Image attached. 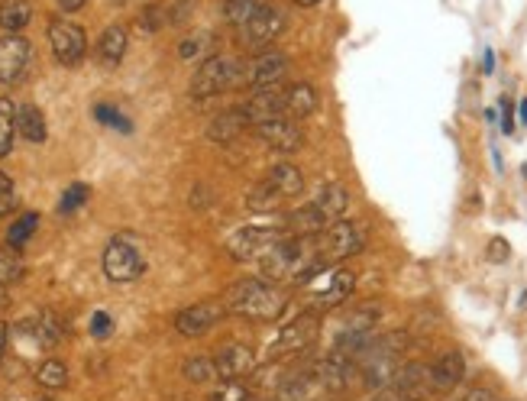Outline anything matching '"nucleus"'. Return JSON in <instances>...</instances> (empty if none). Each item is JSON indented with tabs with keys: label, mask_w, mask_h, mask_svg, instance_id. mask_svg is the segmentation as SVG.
Listing matches in <instances>:
<instances>
[{
	"label": "nucleus",
	"mask_w": 527,
	"mask_h": 401,
	"mask_svg": "<svg viewBox=\"0 0 527 401\" xmlns=\"http://www.w3.org/2000/svg\"><path fill=\"white\" fill-rule=\"evenodd\" d=\"M33 17V7L30 0H4L0 4V26H4L7 33H20L26 23Z\"/></svg>",
	"instance_id": "a878e982"
},
{
	"label": "nucleus",
	"mask_w": 527,
	"mask_h": 401,
	"mask_svg": "<svg viewBox=\"0 0 527 401\" xmlns=\"http://www.w3.org/2000/svg\"><path fill=\"white\" fill-rule=\"evenodd\" d=\"M243 130H249V117L243 114V107H240V110H227V114H220L211 123L207 136H211L214 143H230V140H237Z\"/></svg>",
	"instance_id": "6ab92c4d"
},
{
	"label": "nucleus",
	"mask_w": 527,
	"mask_h": 401,
	"mask_svg": "<svg viewBox=\"0 0 527 401\" xmlns=\"http://www.w3.org/2000/svg\"><path fill=\"white\" fill-rule=\"evenodd\" d=\"M220 314H224V304H217V301L191 304V308H185L182 314L175 317V327H178V334L198 337V334H204V330H211V327L220 321Z\"/></svg>",
	"instance_id": "ddd939ff"
},
{
	"label": "nucleus",
	"mask_w": 527,
	"mask_h": 401,
	"mask_svg": "<svg viewBox=\"0 0 527 401\" xmlns=\"http://www.w3.org/2000/svg\"><path fill=\"white\" fill-rule=\"evenodd\" d=\"M288 227H291V237H314V233H321L327 227V220L314 204H308V207H301V211L291 214Z\"/></svg>",
	"instance_id": "b1692460"
},
{
	"label": "nucleus",
	"mask_w": 527,
	"mask_h": 401,
	"mask_svg": "<svg viewBox=\"0 0 527 401\" xmlns=\"http://www.w3.org/2000/svg\"><path fill=\"white\" fill-rule=\"evenodd\" d=\"M521 120L527 123V101H521Z\"/></svg>",
	"instance_id": "8fccbe9b"
},
{
	"label": "nucleus",
	"mask_w": 527,
	"mask_h": 401,
	"mask_svg": "<svg viewBox=\"0 0 527 401\" xmlns=\"http://www.w3.org/2000/svg\"><path fill=\"white\" fill-rule=\"evenodd\" d=\"M211 43V36H194V39H185L182 46H178V55L182 59H194V55H201V49Z\"/></svg>",
	"instance_id": "ea45409f"
},
{
	"label": "nucleus",
	"mask_w": 527,
	"mask_h": 401,
	"mask_svg": "<svg viewBox=\"0 0 527 401\" xmlns=\"http://www.w3.org/2000/svg\"><path fill=\"white\" fill-rule=\"evenodd\" d=\"M366 233L353 220H337L334 227H327V233L321 237V259L324 262H340L346 256H353L363 250Z\"/></svg>",
	"instance_id": "7ed1b4c3"
},
{
	"label": "nucleus",
	"mask_w": 527,
	"mask_h": 401,
	"mask_svg": "<svg viewBox=\"0 0 527 401\" xmlns=\"http://www.w3.org/2000/svg\"><path fill=\"white\" fill-rule=\"evenodd\" d=\"M266 7L262 0H227V7H224V17H227V23H233V26H243L256 17V13Z\"/></svg>",
	"instance_id": "c85d7f7f"
},
{
	"label": "nucleus",
	"mask_w": 527,
	"mask_h": 401,
	"mask_svg": "<svg viewBox=\"0 0 527 401\" xmlns=\"http://www.w3.org/2000/svg\"><path fill=\"white\" fill-rule=\"evenodd\" d=\"M298 7H314V4H321V0H295Z\"/></svg>",
	"instance_id": "09e8293b"
},
{
	"label": "nucleus",
	"mask_w": 527,
	"mask_h": 401,
	"mask_svg": "<svg viewBox=\"0 0 527 401\" xmlns=\"http://www.w3.org/2000/svg\"><path fill=\"white\" fill-rule=\"evenodd\" d=\"M224 304L233 314L253 317V321H275L288 308V295L279 285H266L259 279H243L227 292Z\"/></svg>",
	"instance_id": "f257e3e1"
},
{
	"label": "nucleus",
	"mask_w": 527,
	"mask_h": 401,
	"mask_svg": "<svg viewBox=\"0 0 527 401\" xmlns=\"http://www.w3.org/2000/svg\"><path fill=\"white\" fill-rule=\"evenodd\" d=\"M185 376L191 382H207V379H214L217 376V369H214V359H207V356H194L185 363Z\"/></svg>",
	"instance_id": "72a5a7b5"
},
{
	"label": "nucleus",
	"mask_w": 527,
	"mask_h": 401,
	"mask_svg": "<svg viewBox=\"0 0 527 401\" xmlns=\"http://www.w3.org/2000/svg\"><path fill=\"white\" fill-rule=\"evenodd\" d=\"M36 382L43 385V389H65L68 382V366L62 363V359H46L43 366L36 369Z\"/></svg>",
	"instance_id": "cd10ccee"
},
{
	"label": "nucleus",
	"mask_w": 527,
	"mask_h": 401,
	"mask_svg": "<svg viewBox=\"0 0 527 401\" xmlns=\"http://www.w3.org/2000/svg\"><path fill=\"white\" fill-rule=\"evenodd\" d=\"M20 279H23L20 250H13V246H4V250H0V285H17Z\"/></svg>",
	"instance_id": "c756f323"
},
{
	"label": "nucleus",
	"mask_w": 527,
	"mask_h": 401,
	"mask_svg": "<svg viewBox=\"0 0 527 401\" xmlns=\"http://www.w3.org/2000/svg\"><path fill=\"white\" fill-rule=\"evenodd\" d=\"M495 68V55H492V49H485V72H492Z\"/></svg>",
	"instance_id": "de8ad7c7"
},
{
	"label": "nucleus",
	"mask_w": 527,
	"mask_h": 401,
	"mask_svg": "<svg viewBox=\"0 0 527 401\" xmlns=\"http://www.w3.org/2000/svg\"><path fill=\"white\" fill-rule=\"evenodd\" d=\"M285 98H288V88H282V85L259 88L253 98L243 104V114L249 117V123H262V120L282 117L285 114Z\"/></svg>",
	"instance_id": "f8f14e48"
},
{
	"label": "nucleus",
	"mask_w": 527,
	"mask_h": 401,
	"mask_svg": "<svg viewBox=\"0 0 527 401\" xmlns=\"http://www.w3.org/2000/svg\"><path fill=\"white\" fill-rule=\"evenodd\" d=\"M91 334H94L97 340H104V337L114 334V321H110V314L97 311V314L91 317Z\"/></svg>",
	"instance_id": "58836bf2"
},
{
	"label": "nucleus",
	"mask_w": 527,
	"mask_h": 401,
	"mask_svg": "<svg viewBox=\"0 0 527 401\" xmlns=\"http://www.w3.org/2000/svg\"><path fill=\"white\" fill-rule=\"evenodd\" d=\"M521 304H524V308H527V295H524V298H521Z\"/></svg>",
	"instance_id": "3c124183"
},
{
	"label": "nucleus",
	"mask_w": 527,
	"mask_h": 401,
	"mask_svg": "<svg viewBox=\"0 0 527 401\" xmlns=\"http://www.w3.org/2000/svg\"><path fill=\"white\" fill-rule=\"evenodd\" d=\"M26 330L33 334V340L39 343V347H46V350H52V347H59V343L65 340V324L55 317L52 311H43L36 317V321H30V324H23Z\"/></svg>",
	"instance_id": "a211bd4d"
},
{
	"label": "nucleus",
	"mask_w": 527,
	"mask_h": 401,
	"mask_svg": "<svg viewBox=\"0 0 527 401\" xmlns=\"http://www.w3.org/2000/svg\"><path fill=\"white\" fill-rule=\"evenodd\" d=\"M508 253H511V250H508V243H505L502 237H495V240L489 243V259H492V262H505Z\"/></svg>",
	"instance_id": "79ce46f5"
},
{
	"label": "nucleus",
	"mask_w": 527,
	"mask_h": 401,
	"mask_svg": "<svg viewBox=\"0 0 527 401\" xmlns=\"http://www.w3.org/2000/svg\"><path fill=\"white\" fill-rule=\"evenodd\" d=\"M59 7L62 10H81L85 7V0H59Z\"/></svg>",
	"instance_id": "a18cd8bd"
},
{
	"label": "nucleus",
	"mask_w": 527,
	"mask_h": 401,
	"mask_svg": "<svg viewBox=\"0 0 527 401\" xmlns=\"http://www.w3.org/2000/svg\"><path fill=\"white\" fill-rule=\"evenodd\" d=\"M502 130L515 133V104H511L508 98L502 101Z\"/></svg>",
	"instance_id": "37998d69"
},
{
	"label": "nucleus",
	"mask_w": 527,
	"mask_h": 401,
	"mask_svg": "<svg viewBox=\"0 0 527 401\" xmlns=\"http://www.w3.org/2000/svg\"><path fill=\"white\" fill-rule=\"evenodd\" d=\"M346 204H350V198H346V191L340 185H324L314 198V207L324 214V220H340Z\"/></svg>",
	"instance_id": "4be33fe9"
},
{
	"label": "nucleus",
	"mask_w": 527,
	"mask_h": 401,
	"mask_svg": "<svg viewBox=\"0 0 527 401\" xmlns=\"http://www.w3.org/2000/svg\"><path fill=\"white\" fill-rule=\"evenodd\" d=\"M253 366H256V356L246 343H227L214 359V369L220 379H240L246 372H253Z\"/></svg>",
	"instance_id": "dca6fc26"
},
{
	"label": "nucleus",
	"mask_w": 527,
	"mask_h": 401,
	"mask_svg": "<svg viewBox=\"0 0 527 401\" xmlns=\"http://www.w3.org/2000/svg\"><path fill=\"white\" fill-rule=\"evenodd\" d=\"M327 389V382L321 379V372H317V363L308 366L304 372H295L282 389H279V401H321Z\"/></svg>",
	"instance_id": "9d476101"
},
{
	"label": "nucleus",
	"mask_w": 527,
	"mask_h": 401,
	"mask_svg": "<svg viewBox=\"0 0 527 401\" xmlns=\"http://www.w3.org/2000/svg\"><path fill=\"white\" fill-rule=\"evenodd\" d=\"M288 72V59L285 52H262L259 59H253L243 68V78L240 85H249L253 91L259 88H272V85H282V78Z\"/></svg>",
	"instance_id": "0eeeda50"
},
{
	"label": "nucleus",
	"mask_w": 527,
	"mask_h": 401,
	"mask_svg": "<svg viewBox=\"0 0 527 401\" xmlns=\"http://www.w3.org/2000/svg\"><path fill=\"white\" fill-rule=\"evenodd\" d=\"M285 30V13L275 7H262L253 20L243 26V39L249 46H266Z\"/></svg>",
	"instance_id": "4468645a"
},
{
	"label": "nucleus",
	"mask_w": 527,
	"mask_h": 401,
	"mask_svg": "<svg viewBox=\"0 0 527 401\" xmlns=\"http://www.w3.org/2000/svg\"><path fill=\"white\" fill-rule=\"evenodd\" d=\"M246 389L237 382V379H224V385L220 389L211 392V401H246Z\"/></svg>",
	"instance_id": "c9c22d12"
},
{
	"label": "nucleus",
	"mask_w": 527,
	"mask_h": 401,
	"mask_svg": "<svg viewBox=\"0 0 527 401\" xmlns=\"http://www.w3.org/2000/svg\"><path fill=\"white\" fill-rule=\"evenodd\" d=\"M97 52H101V59L107 65H117L123 59V52H127V30H123L120 23L107 26L104 36H101V43H97Z\"/></svg>",
	"instance_id": "393cba45"
},
{
	"label": "nucleus",
	"mask_w": 527,
	"mask_h": 401,
	"mask_svg": "<svg viewBox=\"0 0 527 401\" xmlns=\"http://www.w3.org/2000/svg\"><path fill=\"white\" fill-rule=\"evenodd\" d=\"M243 78V68L237 59H230V55H214V59H207L198 75L191 78V98H217V94H224L227 88L240 85Z\"/></svg>",
	"instance_id": "f03ea898"
},
{
	"label": "nucleus",
	"mask_w": 527,
	"mask_h": 401,
	"mask_svg": "<svg viewBox=\"0 0 527 401\" xmlns=\"http://www.w3.org/2000/svg\"><path fill=\"white\" fill-rule=\"evenodd\" d=\"M17 207V188H13L10 175L0 172V217H7Z\"/></svg>",
	"instance_id": "e433bc0d"
},
{
	"label": "nucleus",
	"mask_w": 527,
	"mask_h": 401,
	"mask_svg": "<svg viewBox=\"0 0 527 401\" xmlns=\"http://www.w3.org/2000/svg\"><path fill=\"white\" fill-rule=\"evenodd\" d=\"M275 240L279 237H275V230H269V227H243L227 240V253L237 262H246V259L266 253Z\"/></svg>",
	"instance_id": "6e6552de"
},
{
	"label": "nucleus",
	"mask_w": 527,
	"mask_h": 401,
	"mask_svg": "<svg viewBox=\"0 0 527 401\" xmlns=\"http://www.w3.org/2000/svg\"><path fill=\"white\" fill-rule=\"evenodd\" d=\"M140 23H143V30L156 33L159 26H162V10H159V7H146V10H143V17H140Z\"/></svg>",
	"instance_id": "a19ab883"
},
{
	"label": "nucleus",
	"mask_w": 527,
	"mask_h": 401,
	"mask_svg": "<svg viewBox=\"0 0 527 401\" xmlns=\"http://www.w3.org/2000/svg\"><path fill=\"white\" fill-rule=\"evenodd\" d=\"M17 130L30 143H43L46 140V117H43V110H39L36 104L17 107Z\"/></svg>",
	"instance_id": "412c9836"
},
{
	"label": "nucleus",
	"mask_w": 527,
	"mask_h": 401,
	"mask_svg": "<svg viewBox=\"0 0 527 401\" xmlns=\"http://www.w3.org/2000/svg\"><path fill=\"white\" fill-rule=\"evenodd\" d=\"M26 62H30V43L23 36L10 33L0 39V81L4 85H13L23 75Z\"/></svg>",
	"instance_id": "9b49d317"
},
{
	"label": "nucleus",
	"mask_w": 527,
	"mask_h": 401,
	"mask_svg": "<svg viewBox=\"0 0 527 401\" xmlns=\"http://www.w3.org/2000/svg\"><path fill=\"white\" fill-rule=\"evenodd\" d=\"M49 43H52L55 59H59L62 65H78L81 59H85V49H88V39H85V33H81V26L68 23V20H52Z\"/></svg>",
	"instance_id": "423d86ee"
},
{
	"label": "nucleus",
	"mask_w": 527,
	"mask_h": 401,
	"mask_svg": "<svg viewBox=\"0 0 527 401\" xmlns=\"http://www.w3.org/2000/svg\"><path fill=\"white\" fill-rule=\"evenodd\" d=\"M275 198H282V195L269 182H262V185H256L246 195V207H249V211H269V207L275 204Z\"/></svg>",
	"instance_id": "473e14b6"
},
{
	"label": "nucleus",
	"mask_w": 527,
	"mask_h": 401,
	"mask_svg": "<svg viewBox=\"0 0 527 401\" xmlns=\"http://www.w3.org/2000/svg\"><path fill=\"white\" fill-rule=\"evenodd\" d=\"M88 185H81V182H75V185H68V191L62 195V201H59V214H75L81 204L88 201Z\"/></svg>",
	"instance_id": "f704fd0d"
},
{
	"label": "nucleus",
	"mask_w": 527,
	"mask_h": 401,
	"mask_svg": "<svg viewBox=\"0 0 527 401\" xmlns=\"http://www.w3.org/2000/svg\"><path fill=\"white\" fill-rule=\"evenodd\" d=\"M460 401H498V398H495L492 389H482V385H479V389H469Z\"/></svg>",
	"instance_id": "c03bdc74"
},
{
	"label": "nucleus",
	"mask_w": 527,
	"mask_h": 401,
	"mask_svg": "<svg viewBox=\"0 0 527 401\" xmlns=\"http://www.w3.org/2000/svg\"><path fill=\"white\" fill-rule=\"evenodd\" d=\"M269 185L279 191L282 198H298L304 191V175L301 169H295L291 162H279L275 169L269 172Z\"/></svg>",
	"instance_id": "aec40b11"
},
{
	"label": "nucleus",
	"mask_w": 527,
	"mask_h": 401,
	"mask_svg": "<svg viewBox=\"0 0 527 401\" xmlns=\"http://www.w3.org/2000/svg\"><path fill=\"white\" fill-rule=\"evenodd\" d=\"M317 110V91L311 85H291L288 88V98H285V114L291 117H311Z\"/></svg>",
	"instance_id": "5701e85b"
},
{
	"label": "nucleus",
	"mask_w": 527,
	"mask_h": 401,
	"mask_svg": "<svg viewBox=\"0 0 527 401\" xmlns=\"http://www.w3.org/2000/svg\"><path fill=\"white\" fill-rule=\"evenodd\" d=\"M253 130L259 140L275 152H295L301 146V130L288 117H272V120L253 123Z\"/></svg>",
	"instance_id": "1a4fd4ad"
},
{
	"label": "nucleus",
	"mask_w": 527,
	"mask_h": 401,
	"mask_svg": "<svg viewBox=\"0 0 527 401\" xmlns=\"http://www.w3.org/2000/svg\"><path fill=\"white\" fill-rule=\"evenodd\" d=\"M353 285H356V275L350 269H334L327 275V279H321L314 285L317 292V304H324V308H334V304L346 301L353 295Z\"/></svg>",
	"instance_id": "f3484780"
},
{
	"label": "nucleus",
	"mask_w": 527,
	"mask_h": 401,
	"mask_svg": "<svg viewBox=\"0 0 527 401\" xmlns=\"http://www.w3.org/2000/svg\"><path fill=\"white\" fill-rule=\"evenodd\" d=\"M427 376H431V392H450L463 382L466 376V359L463 353H443L427 366Z\"/></svg>",
	"instance_id": "2eb2a0df"
},
{
	"label": "nucleus",
	"mask_w": 527,
	"mask_h": 401,
	"mask_svg": "<svg viewBox=\"0 0 527 401\" xmlns=\"http://www.w3.org/2000/svg\"><path fill=\"white\" fill-rule=\"evenodd\" d=\"M36 227H39V217H36V214H23V217H17V220H13L10 233H7V243L13 246V250H20V246L30 243V237L36 233Z\"/></svg>",
	"instance_id": "2f4dec72"
},
{
	"label": "nucleus",
	"mask_w": 527,
	"mask_h": 401,
	"mask_svg": "<svg viewBox=\"0 0 527 401\" xmlns=\"http://www.w3.org/2000/svg\"><path fill=\"white\" fill-rule=\"evenodd\" d=\"M317 330H321V317H317L314 311H304L301 317H295V321L282 330L279 340L272 343V356H288V353L308 350L317 340Z\"/></svg>",
	"instance_id": "39448f33"
},
{
	"label": "nucleus",
	"mask_w": 527,
	"mask_h": 401,
	"mask_svg": "<svg viewBox=\"0 0 527 401\" xmlns=\"http://www.w3.org/2000/svg\"><path fill=\"white\" fill-rule=\"evenodd\" d=\"M4 353H7V324L0 321V359H4Z\"/></svg>",
	"instance_id": "49530a36"
},
{
	"label": "nucleus",
	"mask_w": 527,
	"mask_h": 401,
	"mask_svg": "<svg viewBox=\"0 0 527 401\" xmlns=\"http://www.w3.org/2000/svg\"><path fill=\"white\" fill-rule=\"evenodd\" d=\"M94 117L101 120V123H110V127H117V130H123V133H130V120L127 117H120L114 107H107V104H97V110H94Z\"/></svg>",
	"instance_id": "4c0bfd02"
},
{
	"label": "nucleus",
	"mask_w": 527,
	"mask_h": 401,
	"mask_svg": "<svg viewBox=\"0 0 527 401\" xmlns=\"http://www.w3.org/2000/svg\"><path fill=\"white\" fill-rule=\"evenodd\" d=\"M382 311L376 308V304H366V308H356L353 314L343 317V327L346 334H372V327L379 324Z\"/></svg>",
	"instance_id": "bb28decb"
},
{
	"label": "nucleus",
	"mask_w": 527,
	"mask_h": 401,
	"mask_svg": "<svg viewBox=\"0 0 527 401\" xmlns=\"http://www.w3.org/2000/svg\"><path fill=\"white\" fill-rule=\"evenodd\" d=\"M146 262L140 256L136 246H130L127 240H114L104 250V275L110 282H136L143 275Z\"/></svg>",
	"instance_id": "20e7f679"
},
{
	"label": "nucleus",
	"mask_w": 527,
	"mask_h": 401,
	"mask_svg": "<svg viewBox=\"0 0 527 401\" xmlns=\"http://www.w3.org/2000/svg\"><path fill=\"white\" fill-rule=\"evenodd\" d=\"M13 130H17V107L0 98V156H7V152H10Z\"/></svg>",
	"instance_id": "7c9ffc66"
}]
</instances>
